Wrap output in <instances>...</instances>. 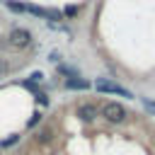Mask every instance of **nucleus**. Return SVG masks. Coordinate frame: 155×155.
<instances>
[{
    "instance_id": "obj_1",
    "label": "nucleus",
    "mask_w": 155,
    "mask_h": 155,
    "mask_svg": "<svg viewBox=\"0 0 155 155\" xmlns=\"http://www.w3.org/2000/svg\"><path fill=\"white\" fill-rule=\"evenodd\" d=\"M102 116H104L109 124H121L128 114H126L124 104H119V102H107V104L102 107Z\"/></svg>"
},
{
    "instance_id": "obj_2",
    "label": "nucleus",
    "mask_w": 155,
    "mask_h": 155,
    "mask_svg": "<svg viewBox=\"0 0 155 155\" xmlns=\"http://www.w3.org/2000/svg\"><path fill=\"white\" fill-rule=\"evenodd\" d=\"M7 44H10L12 48H27V46L31 44V34H29L27 29H12L10 36H7Z\"/></svg>"
},
{
    "instance_id": "obj_3",
    "label": "nucleus",
    "mask_w": 155,
    "mask_h": 155,
    "mask_svg": "<svg viewBox=\"0 0 155 155\" xmlns=\"http://www.w3.org/2000/svg\"><path fill=\"white\" fill-rule=\"evenodd\" d=\"M97 92H102V94H121V97H131V92L128 90H124V87H119V85H114V82H109V80H97Z\"/></svg>"
},
{
    "instance_id": "obj_4",
    "label": "nucleus",
    "mask_w": 155,
    "mask_h": 155,
    "mask_svg": "<svg viewBox=\"0 0 155 155\" xmlns=\"http://www.w3.org/2000/svg\"><path fill=\"white\" fill-rule=\"evenodd\" d=\"M97 114H99V109H97L94 104H90V102H85V104L78 107V116H80L82 121H94Z\"/></svg>"
},
{
    "instance_id": "obj_5",
    "label": "nucleus",
    "mask_w": 155,
    "mask_h": 155,
    "mask_svg": "<svg viewBox=\"0 0 155 155\" xmlns=\"http://www.w3.org/2000/svg\"><path fill=\"white\" fill-rule=\"evenodd\" d=\"M63 85H65V90H90V82L82 80V78H78V75L75 78H65Z\"/></svg>"
},
{
    "instance_id": "obj_6",
    "label": "nucleus",
    "mask_w": 155,
    "mask_h": 155,
    "mask_svg": "<svg viewBox=\"0 0 155 155\" xmlns=\"http://www.w3.org/2000/svg\"><path fill=\"white\" fill-rule=\"evenodd\" d=\"M51 136H53V133H51V128H44V131H39V133H36L39 143H48V140H51Z\"/></svg>"
},
{
    "instance_id": "obj_7",
    "label": "nucleus",
    "mask_w": 155,
    "mask_h": 155,
    "mask_svg": "<svg viewBox=\"0 0 155 155\" xmlns=\"http://www.w3.org/2000/svg\"><path fill=\"white\" fill-rule=\"evenodd\" d=\"M5 5H7V7L12 10V12H24V5H22V2H15V0H7Z\"/></svg>"
},
{
    "instance_id": "obj_8",
    "label": "nucleus",
    "mask_w": 155,
    "mask_h": 155,
    "mask_svg": "<svg viewBox=\"0 0 155 155\" xmlns=\"http://www.w3.org/2000/svg\"><path fill=\"white\" fill-rule=\"evenodd\" d=\"M17 140H19V136H10V138H5V140H2V148H10V145H15Z\"/></svg>"
},
{
    "instance_id": "obj_9",
    "label": "nucleus",
    "mask_w": 155,
    "mask_h": 155,
    "mask_svg": "<svg viewBox=\"0 0 155 155\" xmlns=\"http://www.w3.org/2000/svg\"><path fill=\"white\" fill-rule=\"evenodd\" d=\"M39 121H41V114H39V111H36V114H34V116H31V119H29V121H27V126H29V128H31V126H36V124H39Z\"/></svg>"
},
{
    "instance_id": "obj_10",
    "label": "nucleus",
    "mask_w": 155,
    "mask_h": 155,
    "mask_svg": "<svg viewBox=\"0 0 155 155\" xmlns=\"http://www.w3.org/2000/svg\"><path fill=\"white\" fill-rule=\"evenodd\" d=\"M7 70H10V65H7V61H5V58H0V75H5Z\"/></svg>"
},
{
    "instance_id": "obj_11",
    "label": "nucleus",
    "mask_w": 155,
    "mask_h": 155,
    "mask_svg": "<svg viewBox=\"0 0 155 155\" xmlns=\"http://www.w3.org/2000/svg\"><path fill=\"white\" fill-rule=\"evenodd\" d=\"M41 80H44L41 73H31V82H41Z\"/></svg>"
},
{
    "instance_id": "obj_12",
    "label": "nucleus",
    "mask_w": 155,
    "mask_h": 155,
    "mask_svg": "<svg viewBox=\"0 0 155 155\" xmlns=\"http://www.w3.org/2000/svg\"><path fill=\"white\" fill-rule=\"evenodd\" d=\"M75 12H78V10H75V7H68V10H65V17H73V15H75Z\"/></svg>"
}]
</instances>
